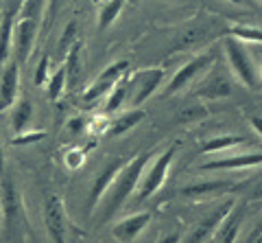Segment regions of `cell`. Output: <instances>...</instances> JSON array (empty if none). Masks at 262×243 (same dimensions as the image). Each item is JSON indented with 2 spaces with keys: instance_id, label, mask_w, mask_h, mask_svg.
I'll return each mask as SVG.
<instances>
[{
  "instance_id": "6da1fadb",
  "label": "cell",
  "mask_w": 262,
  "mask_h": 243,
  "mask_svg": "<svg viewBox=\"0 0 262 243\" xmlns=\"http://www.w3.org/2000/svg\"><path fill=\"white\" fill-rule=\"evenodd\" d=\"M149 158H151V153L149 151H142V153H138L136 158H131V160H127L125 165H122L118 175L114 177V182L110 184L107 193L103 195L105 201H103V208H101V217H98V221L112 219L114 213H118V208L131 197V193H136L138 182H140L144 169H146V165H149Z\"/></svg>"
},
{
  "instance_id": "7a4b0ae2",
  "label": "cell",
  "mask_w": 262,
  "mask_h": 243,
  "mask_svg": "<svg viewBox=\"0 0 262 243\" xmlns=\"http://www.w3.org/2000/svg\"><path fill=\"white\" fill-rule=\"evenodd\" d=\"M0 215H3L5 239L11 243H22L29 234V219L24 210L20 191L13 177L0 173Z\"/></svg>"
},
{
  "instance_id": "3957f363",
  "label": "cell",
  "mask_w": 262,
  "mask_h": 243,
  "mask_svg": "<svg viewBox=\"0 0 262 243\" xmlns=\"http://www.w3.org/2000/svg\"><path fill=\"white\" fill-rule=\"evenodd\" d=\"M175 153H177V147H168L158 160L153 162V167L149 169V171L142 173L144 177H140L138 189H136V193H138L136 199L138 201H144V199L153 197L155 193L162 189V184L166 182L168 169H170V165H173V160H175Z\"/></svg>"
},
{
  "instance_id": "277c9868",
  "label": "cell",
  "mask_w": 262,
  "mask_h": 243,
  "mask_svg": "<svg viewBox=\"0 0 262 243\" xmlns=\"http://www.w3.org/2000/svg\"><path fill=\"white\" fill-rule=\"evenodd\" d=\"M225 53H227V62H229V66H232V72L236 75V79H238L243 86H247L249 90L258 88V77H256V70H253V64L249 59L247 51L238 44V39L229 35L225 39Z\"/></svg>"
},
{
  "instance_id": "5b68a950",
  "label": "cell",
  "mask_w": 262,
  "mask_h": 243,
  "mask_svg": "<svg viewBox=\"0 0 262 243\" xmlns=\"http://www.w3.org/2000/svg\"><path fill=\"white\" fill-rule=\"evenodd\" d=\"M44 226L53 243H66V232H68L66 206L63 199L55 193H48L44 197Z\"/></svg>"
},
{
  "instance_id": "8992f818",
  "label": "cell",
  "mask_w": 262,
  "mask_h": 243,
  "mask_svg": "<svg viewBox=\"0 0 262 243\" xmlns=\"http://www.w3.org/2000/svg\"><path fill=\"white\" fill-rule=\"evenodd\" d=\"M212 62H214V55L212 53H201V55H196V57H192L188 64H184V66L173 75V79L168 81L166 96H173L179 90H184L186 86H190V81L196 79V77H201L203 72L212 66Z\"/></svg>"
},
{
  "instance_id": "52a82bcc",
  "label": "cell",
  "mask_w": 262,
  "mask_h": 243,
  "mask_svg": "<svg viewBox=\"0 0 262 243\" xmlns=\"http://www.w3.org/2000/svg\"><path fill=\"white\" fill-rule=\"evenodd\" d=\"M127 70H129V62L127 59H120V62L110 64V66L96 77L94 84L83 92V101L85 103H94V101L101 99V96L110 94V90L122 79V75H127Z\"/></svg>"
},
{
  "instance_id": "ba28073f",
  "label": "cell",
  "mask_w": 262,
  "mask_h": 243,
  "mask_svg": "<svg viewBox=\"0 0 262 243\" xmlns=\"http://www.w3.org/2000/svg\"><path fill=\"white\" fill-rule=\"evenodd\" d=\"M37 29H39V22L29 18H20L13 24V55H15L13 59L18 64L29 62L33 46H35Z\"/></svg>"
},
{
  "instance_id": "9c48e42d",
  "label": "cell",
  "mask_w": 262,
  "mask_h": 243,
  "mask_svg": "<svg viewBox=\"0 0 262 243\" xmlns=\"http://www.w3.org/2000/svg\"><path fill=\"white\" fill-rule=\"evenodd\" d=\"M18 90H20V64L15 59H9L7 66L3 68V75H0V112L13 108V103L18 101Z\"/></svg>"
},
{
  "instance_id": "30bf717a",
  "label": "cell",
  "mask_w": 262,
  "mask_h": 243,
  "mask_svg": "<svg viewBox=\"0 0 262 243\" xmlns=\"http://www.w3.org/2000/svg\"><path fill=\"white\" fill-rule=\"evenodd\" d=\"M125 162H127V158H116V160L110 162V165L96 175V180H94L92 189H90V193H88V199H85V210H88V213H92L94 206L103 199V195L107 193L110 184L114 182V177L118 175V171L122 169V165H125Z\"/></svg>"
},
{
  "instance_id": "8fae6325",
  "label": "cell",
  "mask_w": 262,
  "mask_h": 243,
  "mask_svg": "<svg viewBox=\"0 0 262 243\" xmlns=\"http://www.w3.org/2000/svg\"><path fill=\"white\" fill-rule=\"evenodd\" d=\"M234 208V201L232 199H227L225 204H221L219 208H214L212 213L206 217L203 221H199L194 226V230L190 232V237H188L184 243H206L212 234L216 232V228L221 226V221L225 219V217L229 215V210Z\"/></svg>"
},
{
  "instance_id": "7c38bea8",
  "label": "cell",
  "mask_w": 262,
  "mask_h": 243,
  "mask_svg": "<svg viewBox=\"0 0 262 243\" xmlns=\"http://www.w3.org/2000/svg\"><path fill=\"white\" fill-rule=\"evenodd\" d=\"M151 221V213L144 210V213H136V215H129L125 219H120L118 224H114L112 234L114 239L120 241V243H131L140 237V232L149 226Z\"/></svg>"
},
{
  "instance_id": "4fadbf2b",
  "label": "cell",
  "mask_w": 262,
  "mask_h": 243,
  "mask_svg": "<svg viewBox=\"0 0 262 243\" xmlns=\"http://www.w3.org/2000/svg\"><path fill=\"white\" fill-rule=\"evenodd\" d=\"M262 165V153H236L219 160H210L201 165L203 171H236V169H249Z\"/></svg>"
},
{
  "instance_id": "5bb4252c",
  "label": "cell",
  "mask_w": 262,
  "mask_h": 243,
  "mask_svg": "<svg viewBox=\"0 0 262 243\" xmlns=\"http://www.w3.org/2000/svg\"><path fill=\"white\" fill-rule=\"evenodd\" d=\"M164 81V70L162 68H149V70H142L140 75L134 79L136 84V94L134 99H131V105H136V108H140V105L149 99V96L158 90L160 84Z\"/></svg>"
},
{
  "instance_id": "9a60e30c",
  "label": "cell",
  "mask_w": 262,
  "mask_h": 243,
  "mask_svg": "<svg viewBox=\"0 0 262 243\" xmlns=\"http://www.w3.org/2000/svg\"><path fill=\"white\" fill-rule=\"evenodd\" d=\"M13 24H15V13L5 11L0 18V72L7 66L13 48Z\"/></svg>"
},
{
  "instance_id": "2e32d148",
  "label": "cell",
  "mask_w": 262,
  "mask_h": 243,
  "mask_svg": "<svg viewBox=\"0 0 262 243\" xmlns=\"http://www.w3.org/2000/svg\"><path fill=\"white\" fill-rule=\"evenodd\" d=\"M232 90H234V88H232V84H229L227 77L212 75V77H208L199 86L196 96H201V99H225V96L232 94Z\"/></svg>"
},
{
  "instance_id": "e0dca14e",
  "label": "cell",
  "mask_w": 262,
  "mask_h": 243,
  "mask_svg": "<svg viewBox=\"0 0 262 243\" xmlns=\"http://www.w3.org/2000/svg\"><path fill=\"white\" fill-rule=\"evenodd\" d=\"M243 224V206H234L229 210V215L225 217L221 226L216 228V239L219 243H234L236 241V234H238V228Z\"/></svg>"
},
{
  "instance_id": "ac0fdd59",
  "label": "cell",
  "mask_w": 262,
  "mask_h": 243,
  "mask_svg": "<svg viewBox=\"0 0 262 243\" xmlns=\"http://www.w3.org/2000/svg\"><path fill=\"white\" fill-rule=\"evenodd\" d=\"M81 39H77L70 46V51L66 53L63 59V70H66V88H75L81 77Z\"/></svg>"
},
{
  "instance_id": "d6986e66",
  "label": "cell",
  "mask_w": 262,
  "mask_h": 243,
  "mask_svg": "<svg viewBox=\"0 0 262 243\" xmlns=\"http://www.w3.org/2000/svg\"><path fill=\"white\" fill-rule=\"evenodd\" d=\"M144 116H146V112L142 108H131L129 112H125V114H120L118 118L112 120L107 134L110 136H122L125 132H129L131 127H136Z\"/></svg>"
},
{
  "instance_id": "ffe728a7",
  "label": "cell",
  "mask_w": 262,
  "mask_h": 243,
  "mask_svg": "<svg viewBox=\"0 0 262 243\" xmlns=\"http://www.w3.org/2000/svg\"><path fill=\"white\" fill-rule=\"evenodd\" d=\"M31 116H33V105L29 99H20L13 103L11 108V127L15 134H22L24 129L29 127L31 123Z\"/></svg>"
},
{
  "instance_id": "44dd1931",
  "label": "cell",
  "mask_w": 262,
  "mask_h": 243,
  "mask_svg": "<svg viewBox=\"0 0 262 243\" xmlns=\"http://www.w3.org/2000/svg\"><path fill=\"white\" fill-rule=\"evenodd\" d=\"M247 138L245 136H236V134H227V136H216V138H210L201 145L203 153H216L221 149H229V147H238V145H245Z\"/></svg>"
},
{
  "instance_id": "7402d4cb",
  "label": "cell",
  "mask_w": 262,
  "mask_h": 243,
  "mask_svg": "<svg viewBox=\"0 0 262 243\" xmlns=\"http://www.w3.org/2000/svg\"><path fill=\"white\" fill-rule=\"evenodd\" d=\"M227 189H232L229 182H203V184L186 186V189H182V195L184 197H201V195H212V193H221Z\"/></svg>"
},
{
  "instance_id": "603a6c76",
  "label": "cell",
  "mask_w": 262,
  "mask_h": 243,
  "mask_svg": "<svg viewBox=\"0 0 262 243\" xmlns=\"http://www.w3.org/2000/svg\"><path fill=\"white\" fill-rule=\"evenodd\" d=\"M122 7H125V0H107V3L103 5L101 13H98V29H101V31L110 29L112 24L118 20Z\"/></svg>"
},
{
  "instance_id": "cb8c5ba5",
  "label": "cell",
  "mask_w": 262,
  "mask_h": 243,
  "mask_svg": "<svg viewBox=\"0 0 262 243\" xmlns=\"http://www.w3.org/2000/svg\"><path fill=\"white\" fill-rule=\"evenodd\" d=\"M208 116V110L203 105H186L184 110H179L175 114V123L177 125H184V123H196V120L206 118Z\"/></svg>"
},
{
  "instance_id": "d4e9b609",
  "label": "cell",
  "mask_w": 262,
  "mask_h": 243,
  "mask_svg": "<svg viewBox=\"0 0 262 243\" xmlns=\"http://www.w3.org/2000/svg\"><path fill=\"white\" fill-rule=\"evenodd\" d=\"M46 5H48V0H24V3L20 5V9H18V15L20 18H29V20L39 22Z\"/></svg>"
},
{
  "instance_id": "484cf974",
  "label": "cell",
  "mask_w": 262,
  "mask_h": 243,
  "mask_svg": "<svg viewBox=\"0 0 262 243\" xmlns=\"http://www.w3.org/2000/svg\"><path fill=\"white\" fill-rule=\"evenodd\" d=\"M63 90H66V70H63V66H59L53 77H48L46 94H48V99L51 101H57L63 94Z\"/></svg>"
},
{
  "instance_id": "4316f807",
  "label": "cell",
  "mask_w": 262,
  "mask_h": 243,
  "mask_svg": "<svg viewBox=\"0 0 262 243\" xmlns=\"http://www.w3.org/2000/svg\"><path fill=\"white\" fill-rule=\"evenodd\" d=\"M125 96H127V81H118L116 86L110 90V94H107V103H105V112H116L120 105H122V101H125Z\"/></svg>"
},
{
  "instance_id": "83f0119b",
  "label": "cell",
  "mask_w": 262,
  "mask_h": 243,
  "mask_svg": "<svg viewBox=\"0 0 262 243\" xmlns=\"http://www.w3.org/2000/svg\"><path fill=\"white\" fill-rule=\"evenodd\" d=\"M232 37L236 39H245V42H253V44H262V31L253 29V27H245V24H236L227 31Z\"/></svg>"
},
{
  "instance_id": "f1b7e54d",
  "label": "cell",
  "mask_w": 262,
  "mask_h": 243,
  "mask_svg": "<svg viewBox=\"0 0 262 243\" xmlns=\"http://www.w3.org/2000/svg\"><path fill=\"white\" fill-rule=\"evenodd\" d=\"M77 35H79V27H77V22H68V24H66V29H63V33H61L59 44H57V53H61V55L68 53V51H70V46L79 39Z\"/></svg>"
},
{
  "instance_id": "f546056e",
  "label": "cell",
  "mask_w": 262,
  "mask_h": 243,
  "mask_svg": "<svg viewBox=\"0 0 262 243\" xmlns=\"http://www.w3.org/2000/svg\"><path fill=\"white\" fill-rule=\"evenodd\" d=\"M44 138H46V132H42V129H37V132H27V129H24L22 134H15V138L11 140V145L20 147V145H33L37 140H44Z\"/></svg>"
},
{
  "instance_id": "4dcf8cb0",
  "label": "cell",
  "mask_w": 262,
  "mask_h": 243,
  "mask_svg": "<svg viewBox=\"0 0 262 243\" xmlns=\"http://www.w3.org/2000/svg\"><path fill=\"white\" fill-rule=\"evenodd\" d=\"M83 160H85V149H70L63 158L66 167H68L70 171H77V169L83 165Z\"/></svg>"
},
{
  "instance_id": "1f68e13d",
  "label": "cell",
  "mask_w": 262,
  "mask_h": 243,
  "mask_svg": "<svg viewBox=\"0 0 262 243\" xmlns=\"http://www.w3.org/2000/svg\"><path fill=\"white\" fill-rule=\"evenodd\" d=\"M110 123H112V120L105 118V116H94V118L88 123V129H90V132H92L94 136H103V134H107Z\"/></svg>"
},
{
  "instance_id": "d6a6232c",
  "label": "cell",
  "mask_w": 262,
  "mask_h": 243,
  "mask_svg": "<svg viewBox=\"0 0 262 243\" xmlns=\"http://www.w3.org/2000/svg\"><path fill=\"white\" fill-rule=\"evenodd\" d=\"M48 66H51V57L48 55H42V59L37 64V70H35V86H44V81H48Z\"/></svg>"
},
{
  "instance_id": "836d02e7",
  "label": "cell",
  "mask_w": 262,
  "mask_h": 243,
  "mask_svg": "<svg viewBox=\"0 0 262 243\" xmlns=\"http://www.w3.org/2000/svg\"><path fill=\"white\" fill-rule=\"evenodd\" d=\"M66 129H68L70 136H79V134H83L88 129V120L83 116H75V118H70L68 123H66Z\"/></svg>"
},
{
  "instance_id": "e575fe53",
  "label": "cell",
  "mask_w": 262,
  "mask_h": 243,
  "mask_svg": "<svg viewBox=\"0 0 262 243\" xmlns=\"http://www.w3.org/2000/svg\"><path fill=\"white\" fill-rule=\"evenodd\" d=\"M57 5H59V0H48V5H46V22H48V24H51L53 18H55Z\"/></svg>"
},
{
  "instance_id": "d590c367",
  "label": "cell",
  "mask_w": 262,
  "mask_h": 243,
  "mask_svg": "<svg viewBox=\"0 0 262 243\" xmlns=\"http://www.w3.org/2000/svg\"><path fill=\"white\" fill-rule=\"evenodd\" d=\"M251 120V125H253V129L260 134V138H262V116H251L249 118Z\"/></svg>"
},
{
  "instance_id": "8d00e7d4",
  "label": "cell",
  "mask_w": 262,
  "mask_h": 243,
  "mask_svg": "<svg viewBox=\"0 0 262 243\" xmlns=\"http://www.w3.org/2000/svg\"><path fill=\"white\" fill-rule=\"evenodd\" d=\"M24 3V0H11V7H9V9H7V11H13L15 15H18V9H20V5Z\"/></svg>"
},
{
  "instance_id": "74e56055",
  "label": "cell",
  "mask_w": 262,
  "mask_h": 243,
  "mask_svg": "<svg viewBox=\"0 0 262 243\" xmlns=\"http://www.w3.org/2000/svg\"><path fill=\"white\" fill-rule=\"evenodd\" d=\"M0 173H5V153H3V147H0Z\"/></svg>"
},
{
  "instance_id": "f35d334b",
  "label": "cell",
  "mask_w": 262,
  "mask_h": 243,
  "mask_svg": "<svg viewBox=\"0 0 262 243\" xmlns=\"http://www.w3.org/2000/svg\"><path fill=\"white\" fill-rule=\"evenodd\" d=\"M227 3H234V5H238V3H243V0H227Z\"/></svg>"
},
{
  "instance_id": "ab89813d",
  "label": "cell",
  "mask_w": 262,
  "mask_h": 243,
  "mask_svg": "<svg viewBox=\"0 0 262 243\" xmlns=\"http://www.w3.org/2000/svg\"><path fill=\"white\" fill-rule=\"evenodd\" d=\"M260 75H262V66H260Z\"/></svg>"
},
{
  "instance_id": "60d3db41",
  "label": "cell",
  "mask_w": 262,
  "mask_h": 243,
  "mask_svg": "<svg viewBox=\"0 0 262 243\" xmlns=\"http://www.w3.org/2000/svg\"><path fill=\"white\" fill-rule=\"evenodd\" d=\"M131 3H136V0H131Z\"/></svg>"
}]
</instances>
